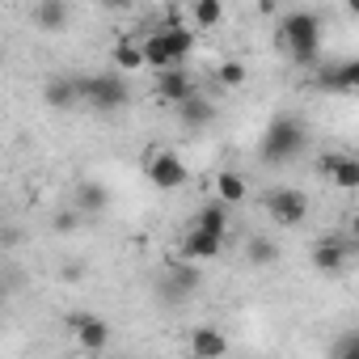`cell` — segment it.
Listing matches in <instances>:
<instances>
[{
  "label": "cell",
  "instance_id": "6da1fadb",
  "mask_svg": "<svg viewBox=\"0 0 359 359\" xmlns=\"http://www.w3.org/2000/svg\"><path fill=\"white\" fill-rule=\"evenodd\" d=\"M275 43L296 64H317V55H321V22H317V13H287L279 22Z\"/></svg>",
  "mask_w": 359,
  "mask_h": 359
},
{
  "label": "cell",
  "instance_id": "7a4b0ae2",
  "mask_svg": "<svg viewBox=\"0 0 359 359\" xmlns=\"http://www.w3.org/2000/svg\"><path fill=\"white\" fill-rule=\"evenodd\" d=\"M304 144H309L304 123L296 114H275L266 123V131H262V161L266 165H287V161H296L304 152Z\"/></svg>",
  "mask_w": 359,
  "mask_h": 359
},
{
  "label": "cell",
  "instance_id": "3957f363",
  "mask_svg": "<svg viewBox=\"0 0 359 359\" xmlns=\"http://www.w3.org/2000/svg\"><path fill=\"white\" fill-rule=\"evenodd\" d=\"M191 51H195V30H187L177 18H169V26H165V30H156L152 39H144L148 68H156V72L187 64V55H191Z\"/></svg>",
  "mask_w": 359,
  "mask_h": 359
},
{
  "label": "cell",
  "instance_id": "277c9868",
  "mask_svg": "<svg viewBox=\"0 0 359 359\" xmlns=\"http://www.w3.org/2000/svg\"><path fill=\"white\" fill-rule=\"evenodd\" d=\"M81 93H85V106L102 110V114H114L131 102V89L118 72H97V76H81Z\"/></svg>",
  "mask_w": 359,
  "mask_h": 359
},
{
  "label": "cell",
  "instance_id": "5b68a950",
  "mask_svg": "<svg viewBox=\"0 0 359 359\" xmlns=\"http://www.w3.org/2000/svg\"><path fill=\"white\" fill-rule=\"evenodd\" d=\"M199 283H203L199 262L182 254L177 262H169V266H165V275H161V300H169V304H187V300L199 292Z\"/></svg>",
  "mask_w": 359,
  "mask_h": 359
},
{
  "label": "cell",
  "instance_id": "8992f818",
  "mask_svg": "<svg viewBox=\"0 0 359 359\" xmlns=\"http://www.w3.org/2000/svg\"><path fill=\"white\" fill-rule=\"evenodd\" d=\"M144 173H148V182H152L156 191H182V187L191 182L187 161L177 156V152H169V148H152L148 161H144Z\"/></svg>",
  "mask_w": 359,
  "mask_h": 359
},
{
  "label": "cell",
  "instance_id": "52a82bcc",
  "mask_svg": "<svg viewBox=\"0 0 359 359\" xmlns=\"http://www.w3.org/2000/svg\"><path fill=\"white\" fill-rule=\"evenodd\" d=\"M266 212H271L275 224L296 229V224H304V216H309V195L296 191V187H275V191L266 195Z\"/></svg>",
  "mask_w": 359,
  "mask_h": 359
},
{
  "label": "cell",
  "instance_id": "ba28073f",
  "mask_svg": "<svg viewBox=\"0 0 359 359\" xmlns=\"http://www.w3.org/2000/svg\"><path fill=\"white\" fill-rule=\"evenodd\" d=\"M68 334H72V342H76L81 351H89V355H97V351L110 346V321L97 317V313H72V317H68Z\"/></svg>",
  "mask_w": 359,
  "mask_h": 359
},
{
  "label": "cell",
  "instance_id": "9c48e42d",
  "mask_svg": "<svg viewBox=\"0 0 359 359\" xmlns=\"http://www.w3.org/2000/svg\"><path fill=\"white\" fill-rule=\"evenodd\" d=\"M313 85L321 93H359V60H342V64H317Z\"/></svg>",
  "mask_w": 359,
  "mask_h": 359
},
{
  "label": "cell",
  "instance_id": "30bf717a",
  "mask_svg": "<svg viewBox=\"0 0 359 359\" xmlns=\"http://www.w3.org/2000/svg\"><path fill=\"white\" fill-rule=\"evenodd\" d=\"M156 102H165V106H177V102H187L191 93H195V81L187 76V68L177 64V68H165V72H156Z\"/></svg>",
  "mask_w": 359,
  "mask_h": 359
},
{
  "label": "cell",
  "instance_id": "8fae6325",
  "mask_svg": "<svg viewBox=\"0 0 359 359\" xmlns=\"http://www.w3.org/2000/svg\"><path fill=\"white\" fill-rule=\"evenodd\" d=\"M321 173L338 191H359V156H342V152H325L321 156Z\"/></svg>",
  "mask_w": 359,
  "mask_h": 359
},
{
  "label": "cell",
  "instance_id": "7c38bea8",
  "mask_svg": "<svg viewBox=\"0 0 359 359\" xmlns=\"http://www.w3.org/2000/svg\"><path fill=\"white\" fill-rule=\"evenodd\" d=\"M43 102H47L51 110H72V106H81V102H85V93H81V76H47V85H43Z\"/></svg>",
  "mask_w": 359,
  "mask_h": 359
},
{
  "label": "cell",
  "instance_id": "4fadbf2b",
  "mask_svg": "<svg viewBox=\"0 0 359 359\" xmlns=\"http://www.w3.org/2000/svg\"><path fill=\"white\" fill-rule=\"evenodd\" d=\"M182 254L195 258V262H212V258L224 254V237H220V233H208V229H199V224H191L187 237H182Z\"/></svg>",
  "mask_w": 359,
  "mask_h": 359
},
{
  "label": "cell",
  "instance_id": "5bb4252c",
  "mask_svg": "<svg viewBox=\"0 0 359 359\" xmlns=\"http://www.w3.org/2000/svg\"><path fill=\"white\" fill-rule=\"evenodd\" d=\"M309 258H313V266H317L321 275H338V271L346 266V258H351V245L338 241V237H321Z\"/></svg>",
  "mask_w": 359,
  "mask_h": 359
},
{
  "label": "cell",
  "instance_id": "9a60e30c",
  "mask_svg": "<svg viewBox=\"0 0 359 359\" xmlns=\"http://www.w3.org/2000/svg\"><path fill=\"white\" fill-rule=\"evenodd\" d=\"M68 22H72V5H68V0H39V5H34V26L43 34H60V30H68Z\"/></svg>",
  "mask_w": 359,
  "mask_h": 359
},
{
  "label": "cell",
  "instance_id": "2e32d148",
  "mask_svg": "<svg viewBox=\"0 0 359 359\" xmlns=\"http://www.w3.org/2000/svg\"><path fill=\"white\" fill-rule=\"evenodd\" d=\"M177 118H182L191 131H199V127H208V123H216V102L212 97H203L199 89L187 97V102H177Z\"/></svg>",
  "mask_w": 359,
  "mask_h": 359
},
{
  "label": "cell",
  "instance_id": "e0dca14e",
  "mask_svg": "<svg viewBox=\"0 0 359 359\" xmlns=\"http://www.w3.org/2000/svg\"><path fill=\"white\" fill-rule=\"evenodd\" d=\"M191 355H203V359L229 355V338H224L216 325H199V330L191 334Z\"/></svg>",
  "mask_w": 359,
  "mask_h": 359
},
{
  "label": "cell",
  "instance_id": "ac0fdd59",
  "mask_svg": "<svg viewBox=\"0 0 359 359\" xmlns=\"http://www.w3.org/2000/svg\"><path fill=\"white\" fill-rule=\"evenodd\" d=\"M245 195H250V187H245V177L237 169H220L216 173V199H224L229 208H237V203H245Z\"/></svg>",
  "mask_w": 359,
  "mask_h": 359
},
{
  "label": "cell",
  "instance_id": "d6986e66",
  "mask_svg": "<svg viewBox=\"0 0 359 359\" xmlns=\"http://www.w3.org/2000/svg\"><path fill=\"white\" fill-rule=\"evenodd\" d=\"M110 55H114V68H118V72H140V68H148L144 43H135V39H118Z\"/></svg>",
  "mask_w": 359,
  "mask_h": 359
},
{
  "label": "cell",
  "instance_id": "ffe728a7",
  "mask_svg": "<svg viewBox=\"0 0 359 359\" xmlns=\"http://www.w3.org/2000/svg\"><path fill=\"white\" fill-rule=\"evenodd\" d=\"M76 208H81L85 216H102V212L110 208V191H106L102 182H81V187H76Z\"/></svg>",
  "mask_w": 359,
  "mask_h": 359
},
{
  "label": "cell",
  "instance_id": "44dd1931",
  "mask_svg": "<svg viewBox=\"0 0 359 359\" xmlns=\"http://www.w3.org/2000/svg\"><path fill=\"white\" fill-rule=\"evenodd\" d=\"M191 224H199V229H208V233H220V237H229V203H224V199H216V203L199 208Z\"/></svg>",
  "mask_w": 359,
  "mask_h": 359
},
{
  "label": "cell",
  "instance_id": "7402d4cb",
  "mask_svg": "<svg viewBox=\"0 0 359 359\" xmlns=\"http://www.w3.org/2000/svg\"><path fill=\"white\" fill-rule=\"evenodd\" d=\"M191 22L195 30H216L224 22V5L220 0H191Z\"/></svg>",
  "mask_w": 359,
  "mask_h": 359
},
{
  "label": "cell",
  "instance_id": "603a6c76",
  "mask_svg": "<svg viewBox=\"0 0 359 359\" xmlns=\"http://www.w3.org/2000/svg\"><path fill=\"white\" fill-rule=\"evenodd\" d=\"M245 258H250V266H275L279 262V241H271V237H250L245 241Z\"/></svg>",
  "mask_w": 359,
  "mask_h": 359
},
{
  "label": "cell",
  "instance_id": "cb8c5ba5",
  "mask_svg": "<svg viewBox=\"0 0 359 359\" xmlns=\"http://www.w3.org/2000/svg\"><path fill=\"white\" fill-rule=\"evenodd\" d=\"M245 76H250V68H245L241 60H224V64L216 68V81H220L224 89H241V85H245Z\"/></svg>",
  "mask_w": 359,
  "mask_h": 359
},
{
  "label": "cell",
  "instance_id": "d4e9b609",
  "mask_svg": "<svg viewBox=\"0 0 359 359\" xmlns=\"http://www.w3.org/2000/svg\"><path fill=\"white\" fill-rule=\"evenodd\" d=\"M338 359H359V330H346L342 338H334V346H330Z\"/></svg>",
  "mask_w": 359,
  "mask_h": 359
},
{
  "label": "cell",
  "instance_id": "484cf974",
  "mask_svg": "<svg viewBox=\"0 0 359 359\" xmlns=\"http://www.w3.org/2000/svg\"><path fill=\"white\" fill-rule=\"evenodd\" d=\"M81 229V208L76 212H60L55 216V233H76Z\"/></svg>",
  "mask_w": 359,
  "mask_h": 359
},
{
  "label": "cell",
  "instance_id": "4316f807",
  "mask_svg": "<svg viewBox=\"0 0 359 359\" xmlns=\"http://www.w3.org/2000/svg\"><path fill=\"white\" fill-rule=\"evenodd\" d=\"M102 9H110V13H127V9H135V0H102Z\"/></svg>",
  "mask_w": 359,
  "mask_h": 359
},
{
  "label": "cell",
  "instance_id": "83f0119b",
  "mask_svg": "<svg viewBox=\"0 0 359 359\" xmlns=\"http://www.w3.org/2000/svg\"><path fill=\"white\" fill-rule=\"evenodd\" d=\"M254 9H258V13H262V18H271V13H275V9H279V0H254Z\"/></svg>",
  "mask_w": 359,
  "mask_h": 359
},
{
  "label": "cell",
  "instance_id": "f1b7e54d",
  "mask_svg": "<svg viewBox=\"0 0 359 359\" xmlns=\"http://www.w3.org/2000/svg\"><path fill=\"white\" fill-rule=\"evenodd\" d=\"M346 233H351V241H355V245H359V212H355V216H351V224H346Z\"/></svg>",
  "mask_w": 359,
  "mask_h": 359
},
{
  "label": "cell",
  "instance_id": "f546056e",
  "mask_svg": "<svg viewBox=\"0 0 359 359\" xmlns=\"http://www.w3.org/2000/svg\"><path fill=\"white\" fill-rule=\"evenodd\" d=\"M346 13H351V18H359V0H346Z\"/></svg>",
  "mask_w": 359,
  "mask_h": 359
}]
</instances>
